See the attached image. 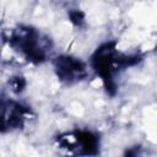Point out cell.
Instances as JSON below:
<instances>
[{
    "instance_id": "obj_1",
    "label": "cell",
    "mask_w": 157,
    "mask_h": 157,
    "mask_svg": "<svg viewBox=\"0 0 157 157\" xmlns=\"http://www.w3.org/2000/svg\"><path fill=\"white\" fill-rule=\"evenodd\" d=\"M140 61L139 55H123L117 52L115 43L109 42L102 44L92 55V67L103 80L108 92L113 93L115 90L114 75L120 69L135 65Z\"/></svg>"
},
{
    "instance_id": "obj_7",
    "label": "cell",
    "mask_w": 157,
    "mask_h": 157,
    "mask_svg": "<svg viewBox=\"0 0 157 157\" xmlns=\"http://www.w3.org/2000/svg\"><path fill=\"white\" fill-rule=\"evenodd\" d=\"M25 86V81L22 77H15L12 81V90L13 91H21L22 87Z\"/></svg>"
},
{
    "instance_id": "obj_4",
    "label": "cell",
    "mask_w": 157,
    "mask_h": 157,
    "mask_svg": "<svg viewBox=\"0 0 157 157\" xmlns=\"http://www.w3.org/2000/svg\"><path fill=\"white\" fill-rule=\"evenodd\" d=\"M54 67L58 77L66 83L78 82L87 75L85 64L77 58L69 55L58 56L54 61Z\"/></svg>"
},
{
    "instance_id": "obj_5",
    "label": "cell",
    "mask_w": 157,
    "mask_h": 157,
    "mask_svg": "<svg viewBox=\"0 0 157 157\" xmlns=\"http://www.w3.org/2000/svg\"><path fill=\"white\" fill-rule=\"evenodd\" d=\"M29 117V109L22 105L18 102H7L2 103V114H1V128L2 130L9 129H20L23 126L25 121Z\"/></svg>"
},
{
    "instance_id": "obj_6",
    "label": "cell",
    "mask_w": 157,
    "mask_h": 157,
    "mask_svg": "<svg viewBox=\"0 0 157 157\" xmlns=\"http://www.w3.org/2000/svg\"><path fill=\"white\" fill-rule=\"evenodd\" d=\"M70 18H71V21H72L75 25L80 26V25L82 23V21H83V15H82L81 12H78V11H72V12L70 13Z\"/></svg>"
},
{
    "instance_id": "obj_2",
    "label": "cell",
    "mask_w": 157,
    "mask_h": 157,
    "mask_svg": "<svg viewBox=\"0 0 157 157\" xmlns=\"http://www.w3.org/2000/svg\"><path fill=\"white\" fill-rule=\"evenodd\" d=\"M9 44L32 63H42L47 58V45L40 33L31 27H18L9 37Z\"/></svg>"
},
{
    "instance_id": "obj_3",
    "label": "cell",
    "mask_w": 157,
    "mask_h": 157,
    "mask_svg": "<svg viewBox=\"0 0 157 157\" xmlns=\"http://www.w3.org/2000/svg\"><path fill=\"white\" fill-rule=\"evenodd\" d=\"M60 148L75 155H96L99 147V139L96 134L87 130L67 132L58 137Z\"/></svg>"
}]
</instances>
